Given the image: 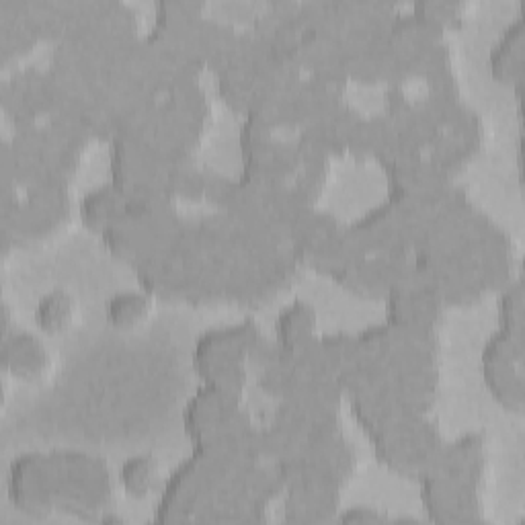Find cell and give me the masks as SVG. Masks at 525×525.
Masks as SVG:
<instances>
[{"label":"cell","instance_id":"obj_6","mask_svg":"<svg viewBox=\"0 0 525 525\" xmlns=\"http://www.w3.org/2000/svg\"><path fill=\"white\" fill-rule=\"evenodd\" d=\"M144 308L146 302L140 294H117L107 306V316L113 325H132Z\"/></svg>","mask_w":525,"mask_h":525},{"label":"cell","instance_id":"obj_1","mask_svg":"<svg viewBox=\"0 0 525 525\" xmlns=\"http://www.w3.org/2000/svg\"><path fill=\"white\" fill-rule=\"evenodd\" d=\"M491 72L501 83L521 85L523 74V19L517 17L491 48Z\"/></svg>","mask_w":525,"mask_h":525},{"label":"cell","instance_id":"obj_2","mask_svg":"<svg viewBox=\"0 0 525 525\" xmlns=\"http://www.w3.org/2000/svg\"><path fill=\"white\" fill-rule=\"evenodd\" d=\"M7 366L23 378H33L39 374L46 363V353L37 339L29 335H15L5 345Z\"/></svg>","mask_w":525,"mask_h":525},{"label":"cell","instance_id":"obj_7","mask_svg":"<svg viewBox=\"0 0 525 525\" xmlns=\"http://www.w3.org/2000/svg\"><path fill=\"white\" fill-rule=\"evenodd\" d=\"M359 509H361V511H357V513H355V509H349L347 513L341 515V519H343V521H374V519H380L378 513H372V511L366 509V507H359Z\"/></svg>","mask_w":525,"mask_h":525},{"label":"cell","instance_id":"obj_5","mask_svg":"<svg viewBox=\"0 0 525 525\" xmlns=\"http://www.w3.org/2000/svg\"><path fill=\"white\" fill-rule=\"evenodd\" d=\"M68 314H70L68 296H64L62 292H52L37 304L35 322L42 331L54 333V331L64 327V322L68 320Z\"/></svg>","mask_w":525,"mask_h":525},{"label":"cell","instance_id":"obj_4","mask_svg":"<svg viewBox=\"0 0 525 525\" xmlns=\"http://www.w3.org/2000/svg\"><path fill=\"white\" fill-rule=\"evenodd\" d=\"M119 482L130 497H144L152 491L156 482V462L152 456L128 458L119 470Z\"/></svg>","mask_w":525,"mask_h":525},{"label":"cell","instance_id":"obj_3","mask_svg":"<svg viewBox=\"0 0 525 525\" xmlns=\"http://www.w3.org/2000/svg\"><path fill=\"white\" fill-rule=\"evenodd\" d=\"M314 322L310 308L302 302H294L288 306L275 322L277 337L288 347V351H296L308 343V331Z\"/></svg>","mask_w":525,"mask_h":525}]
</instances>
